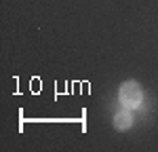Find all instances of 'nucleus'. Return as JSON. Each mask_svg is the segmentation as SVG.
<instances>
[{"instance_id": "f257e3e1", "label": "nucleus", "mask_w": 158, "mask_h": 152, "mask_svg": "<svg viewBox=\"0 0 158 152\" xmlns=\"http://www.w3.org/2000/svg\"><path fill=\"white\" fill-rule=\"evenodd\" d=\"M118 99L129 110L131 108H139V103L143 99V91H141V87L135 80H129V82L120 85V89H118Z\"/></svg>"}, {"instance_id": "f03ea898", "label": "nucleus", "mask_w": 158, "mask_h": 152, "mask_svg": "<svg viewBox=\"0 0 158 152\" xmlns=\"http://www.w3.org/2000/svg\"><path fill=\"white\" fill-rule=\"evenodd\" d=\"M131 125H133V114L129 110H120V112L114 114V127L118 131H129Z\"/></svg>"}]
</instances>
